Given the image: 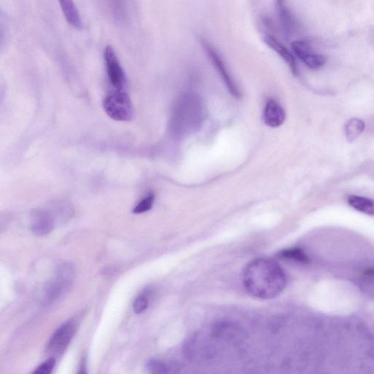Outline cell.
Masks as SVG:
<instances>
[{"mask_svg":"<svg viewBox=\"0 0 374 374\" xmlns=\"http://www.w3.org/2000/svg\"><path fill=\"white\" fill-rule=\"evenodd\" d=\"M200 44H202L210 61L213 65L215 66L217 71L221 75L223 82L231 95L236 98H240L242 93H240L233 78L231 75L228 69H226V66L220 55H219L218 52L204 38L200 39Z\"/></svg>","mask_w":374,"mask_h":374,"instance_id":"obj_7","label":"cell"},{"mask_svg":"<svg viewBox=\"0 0 374 374\" xmlns=\"http://www.w3.org/2000/svg\"><path fill=\"white\" fill-rule=\"evenodd\" d=\"M56 364V359L55 357H50L46 362L39 365L33 372L36 374H49L52 372L53 368Z\"/></svg>","mask_w":374,"mask_h":374,"instance_id":"obj_19","label":"cell"},{"mask_svg":"<svg viewBox=\"0 0 374 374\" xmlns=\"http://www.w3.org/2000/svg\"><path fill=\"white\" fill-rule=\"evenodd\" d=\"M263 118L266 125L278 127L285 123L286 113L276 100L270 99L265 104Z\"/></svg>","mask_w":374,"mask_h":374,"instance_id":"obj_10","label":"cell"},{"mask_svg":"<svg viewBox=\"0 0 374 374\" xmlns=\"http://www.w3.org/2000/svg\"><path fill=\"white\" fill-rule=\"evenodd\" d=\"M55 226V222L50 213L45 211H36L32 218V231L39 236L49 234Z\"/></svg>","mask_w":374,"mask_h":374,"instance_id":"obj_11","label":"cell"},{"mask_svg":"<svg viewBox=\"0 0 374 374\" xmlns=\"http://www.w3.org/2000/svg\"><path fill=\"white\" fill-rule=\"evenodd\" d=\"M173 368L172 365L159 359H151L146 364V369L152 373H170Z\"/></svg>","mask_w":374,"mask_h":374,"instance_id":"obj_17","label":"cell"},{"mask_svg":"<svg viewBox=\"0 0 374 374\" xmlns=\"http://www.w3.org/2000/svg\"><path fill=\"white\" fill-rule=\"evenodd\" d=\"M64 17L74 29L83 28V21L73 0H58Z\"/></svg>","mask_w":374,"mask_h":374,"instance_id":"obj_12","label":"cell"},{"mask_svg":"<svg viewBox=\"0 0 374 374\" xmlns=\"http://www.w3.org/2000/svg\"><path fill=\"white\" fill-rule=\"evenodd\" d=\"M277 17L286 35H291L296 28V22L286 5L285 0H276Z\"/></svg>","mask_w":374,"mask_h":374,"instance_id":"obj_13","label":"cell"},{"mask_svg":"<svg viewBox=\"0 0 374 374\" xmlns=\"http://www.w3.org/2000/svg\"><path fill=\"white\" fill-rule=\"evenodd\" d=\"M263 42L271 49L275 51L289 66V68L295 76L299 73L297 62L292 53L282 43L271 35H265L263 37Z\"/></svg>","mask_w":374,"mask_h":374,"instance_id":"obj_9","label":"cell"},{"mask_svg":"<svg viewBox=\"0 0 374 374\" xmlns=\"http://www.w3.org/2000/svg\"><path fill=\"white\" fill-rule=\"evenodd\" d=\"M291 48L295 55L301 60L310 69L318 70L326 63V58L315 53L309 42L298 39L293 42Z\"/></svg>","mask_w":374,"mask_h":374,"instance_id":"obj_8","label":"cell"},{"mask_svg":"<svg viewBox=\"0 0 374 374\" xmlns=\"http://www.w3.org/2000/svg\"><path fill=\"white\" fill-rule=\"evenodd\" d=\"M243 279L250 295L260 299L278 296L287 285L286 274L282 267L267 258H259L248 264Z\"/></svg>","mask_w":374,"mask_h":374,"instance_id":"obj_1","label":"cell"},{"mask_svg":"<svg viewBox=\"0 0 374 374\" xmlns=\"http://www.w3.org/2000/svg\"><path fill=\"white\" fill-rule=\"evenodd\" d=\"M349 205L357 211L366 215L374 216V199L357 195L347 197Z\"/></svg>","mask_w":374,"mask_h":374,"instance_id":"obj_14","label":"cell"},{"mask_svg":"<svg viewBox=\"0 0 374 374\" xmlns=\"http://www.w3.org/2000/svg\"><path fill=\"white\" fill-rule=\"evenodd\" d=\"M103 109L107 115L118 122H129L134 114L132 101L125 91L114 90L107 96Z\"/></svg>","mask_w":374,"mask_h":374,"instance_id":"obj_3","label":"cell"},{"mask_svg":"<svg viewBox=\"0 0 374 374\" xmlns=\"http://www.w3.org/2000/svg\"><path fill=\"white\" fill-rule=\"evenodd\" d=\"M103 58L110 84L116 91H124L126 75L113 46L109 45L105 48Z\"/></svg>","mask_w":374,"mask_h":374,"instance_id":"obj_5","label":"cell"},{"mask_svg":"<svg viewBox=\"0 0 374 374\" xmlns=\"http://www.w3.org/2000/svg\"><path fill=\"white\" fill-rule=\"evenodd\" d=\"M204 118L205 110L202 99L193 93H183L172 114V132L181 138L190 135L202 127Z\"/></svg>","mask_w":374,"mask_h":374,"instance_id":"obj_2","label":"cell"},{"mask_svg":"<svg viewBox=\"0 0 374 374\" xmlns=\"http://www.w3.org/2000/svg\"><path fill=\"white\" fill-rule=\"evenodd\" d=\"M149 306V300L145 296H139L133 303V310L137 314L145 312Z\"/></svg>","mask_w":374,"mask_h":374,"instance_id":"obj_20","label":"cell"},{"mask_svg":"<svg viewBox=\"0 0 374 374\" xmlns=\"http://www.w3.org/2000/svg\"><path fill=\"white\" fill-rule=\"evenodd\" d=\"M366 128V124L363 120L354 118L349 120L345 125V136L347 141L354 142L362 134Z\"/></svg>","mask_w":374,"mask_h":374,"instance_id":"obj_15","label":"cell"},{"mask_svg":"<svg viewBox=\"0 0 374 374\" xmlns=\"http://www.w3.org/2000/svg\"><path fill=\"white\" fill-rule=\"evenodd\" d=\"M77 325L71 319L64 323L53 333L46 347V353L55 357L62 355L68 348L75 336Z\"/></svg>","mask_w":374,"mask_h":374,"instance_id":"obj_4","label":"cell"},{"mask_svg":"<svg viewBox=\"0 0 374 374\" xmlns=\"http://www.w3.org/2000/svg\"><path fill=\"white\" fill-rule=\"evenodd\" d=\"M278 256L280 258L292 260L303 263L310 262V258L305 255V253L302 249L298 248L280 251Z\"/></svg>","mask_w":374,"mask_h":374,"instance_id":"obj_16","label":"cell"},{"mask_svg":"<svg viewBox=\"0 0 374 374\" xmlns=\"http://www.w3.org/2000/svg\"><path fill=\"white\" fill-rule=\"evenodd\" d=\"M73 271L71 265H65L59 269L57 276L46 288L44 300L51 304L58 301L69 290L72 283Z\"/></svg>","mask_w":374,"mask_h":374,"instance_id":"obj_6","label":"cell"},{"mask_svg":"<svg viewBox=\"0 0 374 374\" xmlns=\"http://www.w3.org/2000/svg\"><path fill=\"white\" fill-rule=\"evenodd\" d=\"M154 200V194L152 193H150L141 200L134 209H133V213H137L138 215V213H143L149 211L153 207Z\"/></svg>","mask_w":374,"mask_h":374,"instance_id":"obj_18","label":"cell"}]
</instances>
